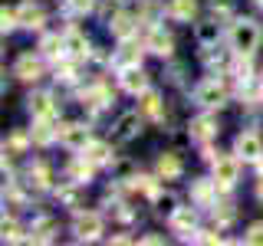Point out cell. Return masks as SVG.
<instances>
[{
	"label": "cell",
	"mask_w": 263,
	"mask_h": 246,
	"mask_svg": "<svg viewBox=\"0 0 263 246\" xmlns=\"http://www.w3.org/2000/svg\"><path fill=\"white\" fill-rule=\"evenodd\" d=\"M263 33L257 27V20H250V16H240V20L230 23V33H227V43L234 49V56H253L260 46Z\"/></svg>",
	"instance_id": "6da1fadb"
},
{
	"label": "cell",
	"mask_w": 263,
	"mask_h": 246,
	"mask_svg": "<svg viewBox=\"0 0 263 246\" xmlns=\"http://www.w3.org/2000/svg\"><path fill=\"white\" fill-rule=\"evenodd\" d=\"M227 86H224V79H217V76H211V79H204V82H197L194 86V102L201 105V109H224L227 105Z\"/></svg>",
	"instance_id": "7a4b0ae2"
},
{
	"label": "cell",
	"mask_w": 263,
	"mask_h": 246,
	"mask_svg": "<svg viewBox=\"0 0 263 246\" xmlns=\"http://www.w3.org/2000/svg\"><path fill=\"white\" fill-rule=\"evenodd\" d=\"M211 168H214L211 177L220 184V191H230V187L240 180V158H237V154H220V158L211 161Z\"/></svg>",
	"instance_id": "3957f363"
},
{
	"label": "cell",
	"mask_w": 263,
	"mask_h": 246,
	"mask_svg": "<svg viewBox=\"0 0 263 246\" xmlns=\"http://www.w3.org/2000/svg\"><path fill=\"white\" fill-rule=\"evenodd\" d=\"M92 141V131L86 121H66L60 125V145L66 151H86V145Z\"/></svg>",
	"instance_id": "277c9868"
},
{
	"label": "cell",
	"mask_w": 263,
	"mask_h": 246,
	"mask_svg": "<svg viewBox=\"0 0 263 246\" xmlns=\"http://www.w3.org/2000/svg\"><path fill=\"white\" fill-rule=\"evenodd\" d=\"M102 230H105V223H102V217H99V213H76L72 233H76L79 243H92V240H99V236H102Z\"/></svg>",
	"instance_id": "5b68a950"
},
{
	"label": "cell",
	"mask_w": 263,
	"mask_h": 246,
	"mask_svg": "<svg viewBox=\"0 0 263 246\" xmlns=\"http://www.w3.org/2000/svg\"><path fill=\"white\" fill-rule=\"evenodd\" d=\"M234 154L240 161H253V164H257L263 158V138L257 135V131H240L237 141H234Z\"/></svg>",
	"instance_id": "8992f818"
},
{
	"label": "cell",
	"mask_w": 263,
	"mask_h": 246,
	"mask_svg": "<svg viewBox=\"0 0 263 246\" xmlns=\"http://www.w3.org/2000/svg\"><path fill=\"white\" fill-rule=\"evenodd\" d=\"M217 194H220V184L214 177H201V180L191 184V200H194V207H201V210H214Z\"/></svg>",
	"instance_id": "52a82bcc"
},
{
	"label": "cell",
	"mask_w": 263,
	"mask_h": 246,
	"mask_svg": "<svg viewBox=\"0 0 263 246\" xmlns=\"http://www.w3.org/2000/svg\"><path fill=\"white\" fill-rule=\"evenodd\" d=\"M79 98H82V105H86L89 112H102L105 105L115 102V95L109 92V86H105V82H92V86H86Z\"/></svg>",
	"instance_id": "ba28073f"
},
{
	"label": "cell",
	"mask_w": 263,
	"mask_h": 246,
	"mask_svg": "<svg viewBox=\"0 0 263 246\" xmlns=\"http://www.w3.org/2000/svg\"><path fill=\"white\" fill-rule=\"evenodd\" d=\"M92 53V49H89V36L86 33H79V30H66L63 33V56L66 59H86V56Z\"/></svg>",
	"instance_id": "9c48e42d"
},
{
	"label": "cell",
	"mask_w": 263,
	"mask_h": 246,
	"mask_svg": "<svg viewBox=\"0 0 263 246\" xmlns=\"http://www.w3.org/2000/svg\"><path fill=\"white\" fill-rule=\"evenodd\" d=\"M119 86L125 89V92L132 95H142L145 89H148V72L142 69V66H125V69H119Z\"/></svg>",
	"instance_id": "30bf717a"
},
{
	"label": "cell",
	"mask_w": 263,
	"mask_h": 246,
	"mask_svg": "<svg viewBox=\"0 0 263 246\" xmlns=\"http://www.w3.org/2000/svg\"><path fill=\"white\" fill-rule=\"evenodd\" d=\"M168 223H171V233H178V236H194L197 233V210L191 207H178L175 213L168 217Z\"/></svg>",
	"instance_id": "8fae6325"
},
{
	"label": "cell",
	"mask_w": 263,
	"mask_h": 246,
	"mask_svg": "<svg viewBox=\"0 0 263 246\" xmlns=\"http://www.w3.org/2000/svg\"><path fill=\"white\" fill-rule=\"evenodd\" d=\"M142 135V112H125L119 121H115V131H112V138L115 141H132V138H138Z\"/></svg>",
	"instance_id": "7c38bea8"
},
{
	"label": "cell",
	"mask_w": 263,
	"mask_h": 246,
	"mask_svg": "<svg viewBox=\"0 0 263 246\" xmlns=\"http://www.w3.org/2000/svg\"><path fill=\"white\" fill-rule=\"evenodd\" d=\"M16 23H20L23 30H40L46 23V13L40 4H33V0H23V4H16Z\"/></svg>",
	"instance_id": "4fadbf2b"
},
{
	"label": "cell",
	"mask_w": 263,
	"mask_h": 246,
	"mask_svg": "<svg viewBox=\"0 0 263 246\" xmlns=\"http://www.w3.org/2000/svg\"><path fill=\"white\" fill-rule=\"evenodd\" d=\"M217 131H220V125H217V118L214 115H197V118L187 125V135L194 138V141H211V138H217Z\"/></svg>",
	"instance_id": "5bb4252c"
},
{
	"label": "cell",
	"mask_w": 263,
	"mask_h": 246,
	"mask_svg": "<svg viewBox=\"0 0 263 246\" xmlns=\"http://www.w3.org/2000/svg\"><path fill=\"white\" fill-rule=\"evenodd\" d=\"M145 49L155 56H171L175 53V39H171V33H164L161 27H152V33L145 36Z\"/></svg>",
	"instance_id": "9a60e30c"
},
{
	"label": "cell",
	"mask_w": 263,
	"mask_h": 246,
	"mask_svg": "<svg viewBox=\"0 0 263 246\" xmlns=\"http://www.w3.org/2000/svg\"><path fill=\"white\" fill-rule=\"evenodd\" d=\"M30 138H33V145H40V148L60 141V125H53V115H49V118H36V125H33V131H30Z\"/></svg>",
	"instance_id": "2e32d148"
},
{
	"label": "cell",
	"mask_w": 263,
	"mask_h": 246,
	"mask_svg": "<svg viewBox=\"0 0 263 246\" xmlns=\"http://www.w3.org/2000/svg\"><path fill=\"white\" fill-rule=\"evenodd\" d=\"M13 76L16 79H23V82H36L40 76H43V59L40 56H20L16 59V66H13Z\"/></svg>",
	"instance_id": "e0dca14e"
},
{
	"label": "cell",
	"mask_w": 263,
	"mask_h": 246,
	"mask_svg": "<svg viewBox=\"0 0 263 246\" xmlns=\"http://www.w3.org/2000/svg\"><path fill=\"white\" fill-rule=\"evenodd\" d=\"M27 112L33 115V118H49V115H56V102L49 92H33L27 98Z\"/></svg>",
	"instance_id": "ac0fdd59"
},
{
	"label": "cell",
	"mask_w": 263,
	"mask_h": 246,
	"mask_svg": "<svg viewBox=\"0 0 263 246\" xmlns=\"http://www.w3.org/2000/svg\"><path fill=\"white\" fill-rule=\"evenodd\" d=\"M56 233H60V223H56L53 217H36L33 227H30V240L33 243H49Z\"/></svg>",
	"instance_id": "d6986e66"
},
{
	"label": "cell",
	"mask_w": 263,
	"mask_h": 246,
	"mask_svg": "<svg viewBox=\"0 0 263 246\" xmlns=\"http://www.w3.org/2000/svg\"><path fill=\"white\" fill-rule=\"evenodd\" d=\"M181 158L175 151H164L161 158H158V164H155V174H158L161 180H175V177H181Z\"/></svg>",
	"instance_id": "ffe728a7"
},
{
	"label": "cell",
	"mask_w": 263,
	"mask_h": 246,
	"mask_svg": "<svg viewBox=\"0 0 263 246\" xmlns=\"http://www.w3.org/2000/svg\"><path fill=\"white\" fill-rule=\"evenodd\" d=\"M27 177H30V187H36V191H46V187L53 184V171H49V164H43V161H33Z\"/></svg>",
	"instance_id": "44dd1931"
},
{
	"label": "cell",
	"mask_w": 263,
	"mask_h": 246,
	"mask_svg": "<svg viewBox=\"0 0 263 246\" xmlns=\"http://www.w3.org/2000/svg\"><path fill=\"white\" fill-rule=\"evenodd\" d=\"M194 36H197V43H201V49H208V46H217V39H220V20L197 23Z\"/></svg>",
	"instance_id": "7402d4cb"
},
{
	"label": "cell",
	"mask_w": 263,
	"mask_h": 246,
	"mask_svg": "<svg viewBox=\"0 0 263 246\" xmlns=\"http://www.w3.org/2000/svg\"><path fill=\"white\" fill-rule=\"evenodd\" d=\"M109 171H112V180H122V184H132V177L138 174V168H135V161H128V158H119V161H109Z\"/></svg>",
	"instance_id": "603a6c76"
},
{
	"label": "cell",
	"mask_w": 263,
	"mask_h": 246,
	"mask_svg": "<svg viewBox=\"0 0 263 246\" xmlns=\"http://www.w3.org/2000/svg\"><path fill=\"white\" fill-rule=\"evenodd\" d=\"M138 112L142 115H155V118H164V105H161V95L145 89L142 92V102H138Z\"/></svg>",
	"instance_id": "cb8c5ba5"
},
{
	"label": "cell",
	"mask_w": 263,
	"mask_h": 246,
	"mask_svg": "<svg viewBox=\"0 0 263 246\" xmlns=\"http://www.w3.org/2000/svg\"><path fill=\"white\" fill-rule=\"evenodd\" d=\"M82 154H86V158L99 168V164H109V161H112V145H109V141H89Z\"/></svg>",
	"instance_id": "d4e9b609"
},
{
	"label": "cell",
	"mask_w": 263,
	"mask_h": 246,
	"mask_svg": "<svg viewBox=\"0 0 263 246\" xmlns=\"http://www.w3.org/2000/svg\"><path fill=\"white\" fill-rule=\"evenodd\" d=\"M92 171H96V164L82 154V158H76L69 164V180H79V184H89L92 180Z\"/></svg>",
	"instance_id": "484cf974"
},
{
	"label": "cell",
	"mask_w": 263,
	"mask_h": 246,
	"mask_svg": "<svg viewBox=\"0 0 263 246\" xmlns=\"http://www.w3.org/2000/svg\"><path fill=\"white\" fill-rule=\"evenodd\" d=\"M109 30H112L119 39H132V36H135V30H138V23L132 20L128 13H119V16H115V20L109 23Z\"/></svg>",
	"instance_id": "4316f807"
},
{
	"label": "cell",
	"mask_w": 263,
	"mask_h": 246,
	"mask_svg": "<svg viewBox=\"0 0 263 246\" xmlns=\"http://www.w3.org/2000/svg\"><path fill=\"white\" fill-rule=\"evenodd\" d=\"M152 203H155V213H161V217H171V213L178 210V197L171 194V191H155L152 194Z\"/></svg>",
	"instance_id": "83f0119b"
},
{
	"label": "cell",
	"mask_w": 263,
	"mask_h": 246,
	"mask_svg": "<svg viewBox=\"0 0 263 246\" xmlns=\"http://www.w3.org/2000/svg\"><path fill=\"white\" fill-rule=\"evenodd\" d=\"M112 63L119 66V69H125V66H135V63H138V49L132 46V39H122V46L115 49Z\"/></svg>",
	"instance_id": "f1b7e54d"
},
{
	"label": "cell",
	"mask_w": 263,
	"mask_h": 246,
	"mask_svg": "<svg viewBox=\"0 0 263 246\" xmlns=\"http://www.w3.org/2000/svg\"><path fill=\"white\" fill-rule=\"evenodd\" d=\"M82 187H86V184H79V180H72V184H63V187H56V197H60L66 207L79 210V194H82Z\"/></svg>",
	"instance_id": "f546056e"
},
{
	"label": "cell",
	"mask_w": 263,
	"mask_h": 246,
	"mask_svg": "<svg viewBox=\"0 0 263 246\" xmlns=\"http://www.w3.org/2000/svg\"><path fill=\"white\" fill-rule=\"evenodd\" d=\"M40 56H46V59H66L63 56V36H43V43H40Z\"/></svg>",
	"instance_id": "4dcf8cb0"
},
{
	"label": "cell",
	"mask_w": 263,
	"mask_h": 246,
	"mask_svg": "<svg viewBox=\"0 0 263 246\" xmlns=\"http://www.w3.org/2000/svg\"><path fill=\"white\" fill-rule=\"evenodd\" d=\"M30 145H33V138H30V135H23V131H13V135L4 141V154H23Z\"/></svg>",
	"instance_id": "1f68e13d"
},
{
	"label": "cell",
	"mask_w": 263,
	"mask_h": 246,
	"mask_svg": "<svg viewBox=\"0 0 263 246\" xmlns=\"http://www.w3.org/2000/svg\"><path fill=\"white\" fill-rule=\"evenodd\" d=\"M171 16H175V20H194L197 16V0H175V4H171Z\"/></svg>",
	"instance_id": "d6a6232c"
},
{
	"label": "cell",
	"mask_w": 263,
	"mask_h": 246,
	"mask_svg": "<svg viewBox=\"0 0 263 246\" xmlns=\"http://www.w3.org/2000/svg\"><path fill=\"white\" fill-rule=\"evenodd\" d=\"M0 233H4V243H20V240H23L20 223H16V220H7V217H4V227H0Z\"/></svg>",
	"instance_id": "836d02e7"
},
{
	"label": "cell",
	"mask_w": 263,
	"mask_h": 246,
	"mask_svg": "<svg viewBox=\"0 0 263 246\" xmlns=\"http://www.w3.org/2000/svg\"><path fill=\"white\" fill-rule=\"evenodd\" d=\"M214 217H217V223H230V220H234V203L230 200L214 203Z\"/></svg>",
	"instance_id": "e575fe53"
},
{
	"label": "cell",
	"mask_w": 263,
	"mask_h": 246,
	"mask_svg": "<svg viewBox=\"0 0 263 246\" xmlns=\"http://www.w3.org/2000/svg\"><path fill=\"white\" fill-rule=\"evenodd\" d=\"M211 13H214V20H224V16L234 13V4L230 0H211Z\"/></svg>",
	"instance_id": "d590c367"
},
{
	"label": "cell",
	"mask_w": 263,
	"mask_h": 246,
	"mask_svg": "<svg viewBox=\"0 0 263 246\" xmlns=\"http://www.w3.org/2000/svg\"><path fill=\"white\" fill-rule=\"evenodd\" d=\"M243 240L253 243V246H263V223H250V227H247V233H243Z\"/></svg>",
	"instance_id": "8d00e7d4"
},
{
	"label": "cell",
	"mask_w": 263,
	"mask_h": 246,
	"mask_svg": "<svg viewBox=\"0 0 263 246\" xmlns=\"http://www.w3.org/2000/svg\"><path fill=\"white\" fill-rule=\"evenodd\" d=\"M69 10L72 13H92L96 10V0H69Z\"/></svg>",
	"instance_id": "74e56055"
},
{
	"label": "cell",
	"mask_w": 263,
	"mask_h": 246,
	"mask_svg": "<svg viewBox=\"0 0 263 246\" xmlns=\"http://www.w3.org/2000/svg\"><path fill=\"white\" fill-rule=\"evenodd\" d=\"M191 240H197V243H220V236L214 233V230H197Z\"/></svg>",
	"instance_id": "f35d334b"
},
{
	"label": "cell",
	"mask_w": 263,
	"mask_h": 246,
	"mask_svg": "<svg viewBox=\"0 0 263 246\" xmlns=\"http://www.w3.org/2000/svg\"><path fill=\"white\" fill-rule=\"evenodd\" d=\"M0 20H4V33H10L13 27H20V23H16V10H4Z\"/></svg>",
	"instance_id": "ab89813d"
},
{
	"label": "cell",
	"mask_w": 263,
	"mask_h": 246,
	"mask_svg": "<svg viewBox=\"0 0 263 246\" xmlns=\"http://www.w3.org/2000/svg\"><path fill=\"white\" fill-rule=\"evenodd\" d=\"M138 243H164V236H158V233H148V236H142Z\"/></svg>",
	"instance_id": "60d3db41"
},
{
	"label": "cell",
	"mask_w": 263,
	"mask_h": 246,
	"mask_svg": "<svg viewBox=\"0 0 263 246\" xmlns=\"http://www.w3.org/2000/svg\"><path fill=\"white\" fill-rule=\"evenodd\" d=\"M257 200H260V207H263V180L257 184Z\"/></svg>",
	"instance_id": "b9f144b4"
},
{
	"label": "cell",
	"mask_w": 263,
	"mask_h": 246,
	"mask_svg": "<svg viewBox=\"0 0 263 246\" xmlns=\"http://www.w3.org/2000/svg\"><path fill=\"white\" fill-rule=\"evenodd\" d=\"M253 7H257V10H263V0H253Z\"/></svg>",
	"instance_id": "7bdbcfd3"
},
{
	"label": "cell",
	"mask_w": 263,
	"mask_h": 246,
	"mask_svg": "<svg viewBox=\"0 0 263 246\" xmlns=\"http://www.w3.org/2000/svg\"><path fill=\"white\" fill-rule=\"evenodd\" d=\"M260 98H263V95H260Z\"/></svg>",
	"instance_id": "ee69618b"
}]
</instances>
